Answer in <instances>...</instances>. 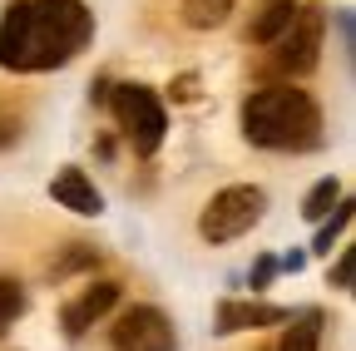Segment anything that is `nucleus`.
<instances>
[{"instance_id": "f257e3e1", "label": "nucleus", "mask_w": 356, "mask_h": 351, "mask_svg": "<svg viewBox=\"0 0 356 351\" xmlns=\"http://www.w3.org/2000/svg\"><path fill=\"white\" fill-rule=\"evenodd\" d=\"M89 35H95V15L84 10V0H15L0 15V70H60L89 45Z\"/></svg>"}, {"instance_id": "f03ea898", "label": "nucleus", "mask_w": 356, "mask_h": 351, "mask_svg": "<svg viewBox=\"0 0 356 351\" xmlns=\"http://www.w3.org/2000/svg\"><path fill=\"white\" fill-rule=\"evenodd\" d=\"M243 139L273 154H307L322 144V109L307 90L267 84L243 99Z\"/></svg>"}, {"instance_id": "7ed1b4c3", "label": "nucleus", "mask_w": 356, "mask_h": 351, "mask_svg": "<svg viewBox=\"0 0 356 351\" xmlns=\"http://www.w3.org/2000/svg\"><path fill=\"white\" fill-rule=\"evenodd\" d=\"M109 109L124 129L129 149L139 158H154L163 134H168V114H163V99L149 90V84H119V90L109 95Z\"/></svg>"}, {"instance_id": "20e7f679", "label": "nucleus", "mask_w": 356, "mask_h": 351, "mask_svg": "<svg viewBox=\"0 0 356 351\" xmlns=\"http://www.w3.org/2000/svg\"><path fill=\"white\" fill-rule=\"evenodd\" d=\"M262 213H267V193L257 183H233V188H218L208 198V208L198 218V233H203V243L218 247V243H233V238L252 233L262 223Z\"/></svg>"}, {"instance_id": "39448f33", "label": "nucleus", "mask_w": 356, "mask_h": 351, "mask_svg": "<svg viewBox=\"0 0 356 351\" xmlns=\"http://www.w3.org/2000/svg\"><path fill=\"white\" fill-rule=\"evenodd\" d=\"M322 35H327V10L322 6H297L292 25L273 40V45H277L273 65L282 74H312L317 60H322Z\"/></svg>"}, {"instance_id": "423d86ee", "label": "nucleus", "mask_w": 356, "mask_h": 351, "mask_svg": "<svg viewBox=\"0 0 356 351\" xmlns=\"http://www.w3.org/2000/svg\"><path fill=\"white\" fill-rule=\"evenodd\" d=\"M109 346L114 351H173V322L159 307H129V312L109 327Z\"/></svg>"}, {"instance_id": "0eeeda50", "label": "nucleus", "mask_w": 356, "mask_h": 351, "mask_svg": "<svg viewBox=\"0 0 356 351\" xmlns=\"http://www.w3.org/2000/svg\"><path fill=\"white\" fill-rule=\"evenodd\" d=\"M287 317H292L287 307L248 302V297H228V302H218V322H213V332H218V336H233V332H262V327H282Z\"/></svg>"}, {"instance_id": "6e6552de", "label": "nucleus", "mask_w": 356, "mask_h": 351, "mask_svg": "<svg viewBox=\"0 0 356 351\" xmlns=\"http://www.w3.org/2000/svg\"><path fill=\"white\" fill-rule=\"evenodd\" d=\"M114 302H119V282H95V287H84L74 302H65V317H60V322H65L70 336H84Z\"/></svg>"}, {"instance_id": "1a4fd4ad", "label": "nucleus", "mask_w": 356, "mask_h": 351, "mask_svg": "<svg viewBox=\"0 0 356 351\" xmlns=\"http://www.w3.org/2000/svg\"><path fill=\"white\" fill-rule=\"evenodd\" d=\"M50 198H55L60 208L79 213V218H99V213H104V198H99L95 183L84 179V168H60L55 183H50Z\"/></svg>"}, {"instance_id": "9d476101", "label": "nucleus", "mask_w": 356, "mask_h": 351, "mask_svg": "<svg viewBox=\"0 0 356 351\" xmlns=\"http://www.w3.org/2000/svg\"><path fill=\"white\" fill-rule=\"evenodd\" d=\"M292 15H297V0H262L252 25H248V40L252 45H273V40L292 25Z\"/></svg>"}, {"instance_id": "9b49d317", "label": "nucleus", "mask_w": 356, "mask_h": 351, "mask_svg": "<svg viewBox=\"0 0 356 351\" xmlns=\"http://www.w3.org/2000/svg\"><path fill=\"white\" fill-rule=\"evenodd\" d=\"M292 327L282 332V346L277 351H317L322 346V327H327V317L317 312V307H307V312H297V317H287Z\"/></svg>"}, {"instance_id": "f8f14e48", "label": "nucleus", "mask_w": 356, "mask_h": 351, "mask_svg": "<svg viewBox=\"0 0 356 351\" xmlns=\"http://www.w3.org/2000/svg\"><path fill=\"white\" fill-rule=\"evenodd\" d=\"M233 15V0H184V25L188 30H218Z\"/></svg>"}, {"instance_id": "ddd939ff", "label": "nucleus", "mask_w": 356, "mask_h": 351, "mask_svg": "<svg viewBox=\"0 0 356 351\" xmlns=\"http://www.w3.org/2000/svg\"><path fill=\"white\" fill-rule=\"evenodd\" d=\"M351 218H356V203H351V198H341V203L332 208V218H322V228H317V243H312V252H332V243L351 228Z\"/></svg>"}, {"instance_id": "4468645a", "label": "nucleus", "mask_w": 356, "mask_h": 351, "mask_svg": "<svg viewBox=\"0 0 356 351\" xmlns=\"http://www.w3.org/2000/svg\"><path fill=\"white\" fill-rule=\"evenodd\" d=\"M25 312V282L20 277H0V336H6Z\"/></svg>"}, {"instance_id": "2eb2a0df", "label": "nucleus", "mask_w": 356, "mask_h": 351, "mask_svg": "<svg viewBox=\"0 0 356 351\" xmlns=\"http://www.w3.org/2000/svg\"><path fill=\"white\" fill-rule=\"evenodd\" d=\"M337 203H341V183H337V179H322L317 188H312V193L302 198V218H312V223H322V218H327V213H332Z\"/></svg>"}, {"instance_id": "dca6fc26", "label": "nucleus", "mask_w": 356, "mask_h": 351, "mask_svg": "<svg viewBox=\"0 0 356 351\" xmlns=\"http://www.w3.org/2000/svg\"><path fill=\"white\" fill-rule=\"evenodd\" d=\"M84 262H95V247H84V243H74V252L65 257V262H55V277H65V272H74V268H84Z\"/></svg>"}, {"instance_id": "f3484780", "label": "nucleus", "mask_w": 356, "mask_h": 351, "mask_svg": "<svg viewBox=\"0 0 356 351\" xmlns=\"http://www.w3.org/2000/svg\"><path fill=\"white\" fill-rule=\"evenodd\" d=\"M168 95H173L178 104H188V99L198 95V74H178V79L168 84Z\"/></svg>"}, {"instance_id": "a211bd4d", "label": "nucleus", "mask_w": 356, "mask_h": 351, "mask_svg": "<svg viewBox=\"0 0 356 351\" xmlns=\"http://www.w3.org/2000/svg\"><path fill=\"white\" fill-rule=\"evenodd\" d=\"M351 268H356V257H351V247H346V252L337 257V268H332V287L346 292V287H351Z\"/></svg>"}, {"instance_id": "6ab92c4d", "label": "nucleus", "mask_w": 356, "mask_h": 351, "mask_svg": "<svg viewBox=\"0 0 356 351\" xmlns=\"http://www.w3.org/2000/svg\"><path fill=\"white\" fill-rule=\"evenodd\" d=\"M277 272V257H257V268H252V287H267Z\"/></svg>"}, {"instance_id": "aec40b11", "label": "nucleus", "mask_w": 356, "mask_h": 351, "mask_svg": "<svg viewBox=\"0 0 356 351\" xmlns=\"http://www.w3.org/2000/svg\"><path fill=\"white\" fill-rule=\"evenodd\" d=\"M277 268H287V272H302V268H307V252H287V257L277 262Z\"/></svg>"}, {"instance_id": "412c9836", "label": "nucleus", "mask_w": 356, "mask_h": 351, "mask_svg": "<svg viewBox=\"0 0 356 351\" xmlns=\"http://www.w3.org/2000/svg\"><path fill=\"white\" fill-rule=\"evenodd\" d=\"M15 134H20V124H15V119H0V149H6Z\"/></svg>"}]
</instances>
